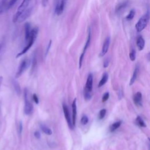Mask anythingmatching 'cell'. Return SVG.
I'll return each instance as SVG.
<instances>
[{"label":"cell","instance_id":"18","mask_svg":"<svg viewBox=\"0 0 150 150\" xmlns=\"http://www.w3.org/2000/svg\"><path fill=\"white\" fill-rule=\"evenodd\" d=\"M121 121H116L115 122H114L113 124H112L110 127V130L111 132H114L116 129H117L120 127V125H121Z\"/></svg>","mask_w":150,"mask_h":150},{"label":"cell","instance_id":"22","mask_svg":"<svg viewBox=\"0 0 150 150\" xmlns=\"http://www.w3.org/2000/svg\"><path fill=\"white\" fill-rule=\"evenodd\" d=\"M136 123L140 127H146V124L144 122V121H143V120L142 119V118L139 116H138L136 118Z\"/></svg>","mask_w":150,"mask_h":150},{"label":"cell","instance_id":"23","mask_svg":"<svg viewBox=\"0 0 150 150\" xmlns=\"http://www.w3.org/2000/svg\"><path fill=\"white\" fill-rule=\"evenodd\" d=\"M135 11L134 9H132L129 11V13L128 14V15L126 16V19L128 21H130L131 19H133V18L134 17V15H135Z\"/></svg>","mask_w":150,"mask_h":150},{"label":"cell","instance_id":"9","mask_svg":"<svg viewBox=\"0 0 150 150\" xmlns=\"http://www.w3.org/2000/svg\"><path fill=\"white\" fill-rule=\"evenodd\" d=\"M110 43V37H107L105 38V40H104V43H103L102 49H101V51L100 54V56L102 57L107 53V52L108 50V48H109Z\"/></svg>","mask_w":150,"mask_h":150},{"label":"cell","instance_id":"17","mask_svg":"<svg viewBox=\"0 0 150 150\" xmlns=\"http://www.w3.org/2000/svg\"><path fill=\"white\" fill-rule=\"evenodd\" d=\"M138 71H139V67L137 66L135 67V69L134 71V73H133V74H132V76L130 80V81H129V86H131L132 84H133V83L135 82V80L137 79V76H138Z\"/></svg>","mask_w":150,"mask_h":150},{"label":"cell","instance_id":"4","mask_svg":"<svg viewBox=\"0 0 150 150\" xmlns=\"http://www.w3.org/2000/svg\"><path fill=\"white\" fill-rule=\"evenodd\" d=\"M24 100H25V107L24 112L26 115H30L32 113L33 110V104L30 102L28 96V90L26 88L24 90Z\"/></svg>","mask_w":150,"mask_h":150},{"label":"cell","instance_id":"20","mask_svg":"<svg viewBox=\"0 0 150 150\" xmlns=\"http://www.w3.org/2000/svg\"><path fill=\"white\" fill-rule=\"evenodd\" d=\"M127 4H128V2L124 1L122 3L117 5V6H116V8H115V12L118 13L120 11H121V10H122L124 8H125L127 6Z\"/></svg>","mask_w":150,"mask_h":150},{"label":"cell","instance_id":"2","mask_svg":"<svg viewBox=\"0 0 150 150\" xmlns=\"http://www.w3.org/2000/svg\"><path fill=\"white\" fill-rule=\"evenodd\" d=\"M149 14L146 13L141 16L135 25V29L138 32L142 31L147 26L149 21Z\"/></svg>","mask_w":150,"mask_h":150},{"label":"cell","instance_id":"33","mask_svg":"<svg viewBox=\"0 0 150 150\" xmlns=\"http://www.w3.org/2000/svg\"><path fill=\"white\" fill-rule=\"evenodd\" d=\"M17 1H18V0H10V1H9V2L8 7L10 8V7H11L12 6H13V5L15 4V2H16Z\"/></svg>","mask_w":150,"mask_h":150},{"label":"cell","instance_id":"32","mask_svg":"<svg viewBox=\"0 0 150 150\" xmlns=\"http://www.w3.org/2000/svg\"><path fill=\"white\" fill-rule=\"evenodd\" d=\"M51 44H52V40H50V42H49V44H48V46H47V47L46 52H45V56H46V55L47 54V53H48V52H49V49H50V46H51Z\"/></svg>","mask_w":150,"mask_h":150},{"label":"cell","instance_id":"29","mask_svg":"<svg viewBox=\"0 0 150 150\" xmlns=\"http://www.w3.org/2000/svg\"><path fill=\"white\" fill-rule=\"evenodd\" d=\"M5 3H6V0H1V1H0V14L2 12H3V11H4Z\"/></svg>","mask_w":150,"mask_h":150},{"label":"cell","instance_id":"28","mask_svg":"<svg viewBox=\"0 0 150 150\" xmlns=\"http://www.w3.org/2000/svg\"><path fill=\"white\" fill-rule=\"evenodd\" d=\"M18 133L19 135H21L22 134V130H23V125H22V121H19V123H18Z\"/></svg>","mask_w":150,"mask_h":150},{"label":"cell","instance_id":"13","mask_svg":"<svg viewBox=\"0 0 150 150\" xmlns=\"http://www.w3.org/2000/svg\"><path fill=\"white\" fill-rule=\"evenodd\" d=\"M90 41H91V29H90V28H88V35H87V40H86V44H85V45H84V47L83 52H82V53L81 54V55L84 56V54H85V53H86V50H87V48L89 47V45H90Z\"/></svg>","mask_w":150,"mask_h":150},{"label":"cell","instance_id":"24","mask_svg":"<svg viewBox=\"0 0 150 150\" xmlns=\"http://www.w3.org/2000/svg\"><path fill=\"white\" fill-rule=\"evenodd\" d=\"M106 109H102L99 112V114H98V119L99 120H102L103 118H104V117H105V114H106Z\"/></svg>","mask_w":150,"mask_h":150},{"label":"cell","instance_id":"1","mask_svg":"<svg viewBox=\"0 0 150 150\" xmlns=\"http://www.w3.org/2000/svg\"><path fill=\"white\" fill-rule=\"evenodd\" d=\"M38 34V28L35 27V28H33L31 30L30 36L28 40L26 41V45L22 49V50L21 52H20L19 53L17 54V55L16 56V58H18V57L21 56L22 55L24 54L25 53H26L29 50V49L33 45V43H34V42H35V40L37 38Z\"/></svg>","mask_w":150,"mask_h":150},{"label":"cell","instance_id":"5","mask_svg":"<svg viewBox=\"0 0 150 150\" xmlns=\"http://www.w3.org/2000/svg\"><path fill=\"white\" fill-rule=\"evenodd\" d=\"M62 107H63L64 115V117H65V118L66 120V121L67 122L68 126H69L70 129H73L74 127L72 124V121H71V118H70V112H69V108H68L67 105L64 104V103L62 105Z\"/></svg>","mask_w":150,"mask_h":150},{"label":"cell","instance_id":"15","mask_svg":"<svg viewBox=\"0 0 150 150\" xmlns=\"http://www.w3.org/2000/svg\"><path fill=\"white\" fill-rule=\"evenodd\" d=\"M137 46L139 50H142L144 48L145 40L142 36H139L137 40Z\"/></svg>","mask_w":150,"mask_h":150},{"label":"cell","instance_id":"25","mask_svg":"<svg viewBox=\"0 0 150 150\" xmlns=\"http://www.w3.org/2000/svg\"><path fill=\"white\" fill-rule=\"evenodd\" d=\"M136 57V53L134 49H132L129 53V58L131 61H134Z\"/></svg>","mask_w":150,"mask_h":150},{"label":"cell","instance_id":"26","mask_svg":"<svg viewBox=\"0 0 150 150\" xmlns=\"http://www.w3.org/2000/svg\"><path fill=\"white\" fill-rule=\"evenodd\" d=\"M88 122V118L87 115H84L82 116L81 118V122L83 125H86Z\"/></svg>","mask_w":150,"mask_h":150},{"label":"cell","instance_id":"6","mask_svg":"<svg viewBox=\"0 0 150 150\" xmlns=\"http://www.w3.org/2000/svg\"><path fill=\"white\" fill-rule=\"evenodd\" d=\"M28 60L26 59H23L20 63L19 67H18V69L16 71V75H15V77L16 78H18L19 77L22 73L25 71V70L26 69V68L28 67Z\"/></svg>","mask_w":150,"mask_h":150},{"label":"cell","instance_id":"34","mask_svg":"<svg viewBox=\"0 0 150 150\" xmlns=\"http://www.w3.org/2000/svg\"><path fill=\"white\" fill-rule=\"evenodd\" d=\"M108 64H109V60L108 59H105L104 62V63H103V67L104 68L107 67L108 66Z\"/></svg>","mask_w":150,"mask_h":150},{"label":"cell","instance_id":"36","mask_svg":"<svg viewBox=\"0 0 150 150\" xmlns=\"http://www.w3.org/2000/svg\"><path fill=\"white\" fill-rule=\"evenodd\" d=\"M48 1H49V0H42V6H43L44 7L46 6L47 5Z\"/></svg>","mask_w":150,"mask_h":150},{"label":"cell","instance_id":"19","mask_svg":"<svg viewBox=\"0 0 150 150\" xmlns=\"http://www.w3.org/2000/svg\"><path fill=\"white\" fill-rule=\"evenodd\" d=\"M108 74L107 73H104L103 74L102 77H101V79L100 80V82H99V83L98 84V87H101L103 86H104L106 83V82H107V81L108 80Z\"/></svg>","mask_w":150,"mask_h":150},{"label":"cell","instance_id":"8","mask_svg":"<svg viewBox=\"0 0 150 150\" xmlns=\"http://www.w3.org/2000/svg\"><path fill=\"white\" fill-rule=\"evenodd\" d=\"M93 76L91 73H89L87 79L86 84L85 86V91L91 92L93 90Z\"/></svg>","mask_w":150,"mask_h":150},{"label":"cell","instance_id":"21","mask_svg":"<svg viewBox=\"0 0 150 150\" xmlns=\"http://www.w3.org/2000/svg\"><path fill=\"white\" fill-rule=\"evenodd\" d=\"M40 129H42V131L45 134H47V135H52V130H51L49 127H47V126L45 125L44 124H40Z\"/></svg>","mask_w":150,"mask_h":150},{"label":"cell","instance_id":"27","mask_svg":"<svg viewBox=\"0 0 150 150\" xmlns=\"http://www.w3.org/2000/svg\"><path fill=\"white\" fill-rule=\"evenodd\" d=\"M92 97V95L91 94V92H88L87 91H84V97L86 100H89L91 99Z\"/></svg>","mask_w":150,"mask_h":150},{"label":"cell","instance_id":"37","mask_svg":"<svg viewBox=\"0 0 150 150\" xmlns=\"http://www.w3.org/2000/svg\"><path fill=\"white\" fill-rule=\"evenodd\" d=\"M2 80H3V77H2V76H0V86H1V84H2Z\"/></svg>","mask_w":150,"mask_h":150},{"label":"cell","instance_id":"10","mask_svg":"<svg viewBox=\"0 0 150 150\" xmlns=\"http://www.w3.org/2000/svg\"><path fill=\"white\" fill-rule=\"evenodd\" d=\"M72 108V124L73 127L76 125V117H77V105H76V98H74L71 105Z\"/></svg>","mask_w":150,"mask_h":150},{"label":"cell","instance_id":"31","mask_svg":"<svg viewBox=\"0 0 150 150\" xmlns=\"http://www.w3.org/2000/svg\"><path fill=\"white\" fill-rule=\"evenodd\" d=\"M33 100L35 102L36 104H38L39 103V98H38L37 95L35 93H34L33 94Z\"/></svg>","mask_w":150,"mask_h":150},{"label":"cell","instance_id":"30","mask_svg":"<svg viewBox=\"0 0 150 150\" xmlns=\"http://www.w3.org/2000/svg\"><path fill=\"white\" fill-rule=\"evenodd\" d=\"M109 96H110V94L108 92H106L105 93L102 97V102H105L106 101L108 98H109Z\"/></svg>","mask_w":150,"mask_h":150},{"label":"cell","instance_id":"11","mask_svg":"<svg viewBox=\"0 0 150 150\" xmlns=\"http://www.w3.org/2000/svg\"><path fill=\"white\" fill-rule=\"evenodd\" d=\"M66 1L67 0H61L60 3L56 5V7L55 9V12L56 13H57V15H60L63 13Z\"/></svg>","mask_w":150,"mask_h":150},{"label":"cell","instance_id":"12","mask_svg":"<svg viewBox=\"0 0 150 150\" xmlns=\"http://www.w3.org/2000/svg\"><path fill=\"white\" fill-rule=\"evenodd\" d=\"M133 100L136 105L141 106L142 105V97L141 93L139 91L136 93L134 96Z\"/></svg>","mask_w":150,"mask_h":150},{"label":"cell","instance_id":"7","mask_svg":"<svg viewBox=\"0 0 150 150\" xmlns=\"http://www.w3.org/2000/svg\"><path fill=\"white\" fill-rule=\"evenodd\" d=\"M32 11V8H26L22 13V14L19 16L18 18V19L17 21V22L18 23H21L23 22L24 21H25L31 14Z\"/></svg>","mask_w":150,"mask_h":150},{"label":"cell","instance_id":"16","mask_svg":"<svg viewBox=\"0 0 150 150\" xmlns=\"http://www.w3.org/2000/svg\"><path fill=\"white\" fill-rule=\"evenodd\" d=\"M12 84H13V88H14L16 94L18 96H19L21 93V87H20L19 84L18 83V82L16 80H15V79H13L12 80Z\"/></svg>","mask_w":150,"mask_h":150},{"label":"cell","instance_id":"35","mask_svg":"<svg viewBox=\"0 0 150 150\" xmlns=\"http://www.w3.org/2000/svg\"><path fill=\"white\" fill-rule=\"evenodd\" d=\"M34 136H35L36 138L39 139V138H40V132H39V131H35V132H34Z\"/></svg>","mask_w":150,"mask_h":150},{"label":"cell","instance_id":"14","mask_svg":"<svg viewBox=\"0 0 150 150\" xmlns=\"http://www.w3.org/2000/svg\"><path fill=\"white\" fill-rule=\"evenodd\" d=\"M24 28H25V39L26 42L28 40L30 35V32H31V27H30V25L29 23L27 22L24 25Z\"/></svg>","mask_w":150,"mask_h":150},{"label":"cell","instance_id":"3","mask_svg":"<svg viewBox=\"0 0 150 150\" xmlns=\"http://www.w3.org/2000/svg\"><path fill=\"white\" fill-rule=\"evenodd\" d=\"M30 0H23L21 5L18 8V9L16 12V13L14 14L13 18H12V22L13 23H16L18 19V18L19 16L22 14V13L28 8Z\"/></svg>","mask_w":150,"mask_h":150}]
</instances>
